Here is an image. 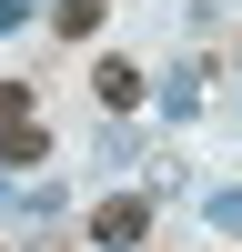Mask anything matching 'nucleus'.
I'll return each instance as SVG.
<instances>
[{
    "label": "nucleus",
    "instance_id": "7ed1b4c3",
    "mask_svg": "<svg viewBox=\"0 0 242 252\" xmlns=\"http://www.w3.org/2000/svg\"><path fill=\"white\" fill-rule=\"evenodd\" d=\"M91 101H101V111H141V101H151V71H141V61H101V71H91Z\"/></svg>",
    "mask_w": 242,
    "mask_h": 252
},
{
    "label": "nucleus",
    "instance_id": "0eeeda50",
    "mask_svg": "<svg viewBox=\"0 0 242 252\" xmlns=\"http://www.w3.org/2000/svg\"><path fill=\"white\" fill-rule=\"evenodd\" d=\"M202 222H212V232H242V182H222V192H202Z\"/></svg>",
    "mask_w": 242,
    "mask_h": 252
},
{
    "label": "nucleus",
    "instance_id": "39448f33",
    "mask_svg": "<svg viewBox=\"0 0 242 252\" xmlns=\"http://www.w3.org/2000/svg\"><path fill=\"white\" fill-rule=\"evenodd\" d=\"M10 212H20V222H51V212H60V182H51V172H40V182H20V192H10Z\"/></svg>",
    "mask_w": 242,
    "mask_h": 252
},
{
    "label": "nucleus",
    "instance_id": "6e6552de",
    "mask_svg": "<svg viewBox=\"0 0 242 252\" xmlns=\"http://www.w3.org/2000/svg\"><path fill=\"white\" fill-rule=\"evenodd\" d=\"M20 20H30V0H0V31H20Z\"/></svg>",
    "mask_w": 242,
    "mask_h": 252
},
{
    "label": "nucleus",
    "instance_id": "20e7f679",
    "mask_svg": "<svg viewBox=\"0 0 242 252\" xmlns=\"http://www.w3.org/2000/svg\"><path fill=\"white\" fill-rule=\"evenodd\" d=\"M202 81H212V61H182V71H161V111H202Z\"/></svg>",
    "mask_w": 242,
    "mask_h": 252
},
{
    "label": "nucleus",
    "instance_id": "f03ea898",
    "mask_svg": "<svg viewBox=\"0 0 242 252\" xmlns=\"http://www.w3.org/2000/svg\"><path fill=\"white\" fill-rule=\"evenodd\" d=\"M141 232H151V202H141V192H111V202L91 212V242H101V252H131Z\"/></svg>",
    "mask_w": 242,
    "mask_h": 252
},
{
    "label": "nucleus",
    "instance_id": "f257e3e1",
    "mask_svg": "<svg viewBox=\"0 0 242 252\" xmlns=\"http://www.w3.org/2000/svg\"><path fill=\"white\" fill-rule=\"evenodd\" d=\"M30 161H51L40 91H30V81H0V172H30Z\"/></svg>",
    "mask_w": 242,
    "mask_h": 252
},
{
    "label": "nucleus",
    "instance_id": "1a4fd4ad",
    "mask_svg": "<svg viewBox=\"0 0 242 252\" xmlns=\"http://www.w3.org/2000/svg\"><path fill=\"white\" fill-rule=\"evenodd\" d=\"M0 252H10V242H0Z\"/></svg>",
    "mask_w": 242,
    "mask_h": 252
},
{
    "label": "nucleus",
    "instance_id": "423d86ee",
    "mask_svg": "<svg viewBox=\"0 0 242 252\" xmlns=\"http://www.w3.org/2000/svg\"><path fill=\"white\" fill-rule=\"evenodd\" d=\"M51 31H60V40H91V31H101V0H51Z\"/></svg>",
    "mask_w": 242,
    "mask_h": 252
}]
</instances>
